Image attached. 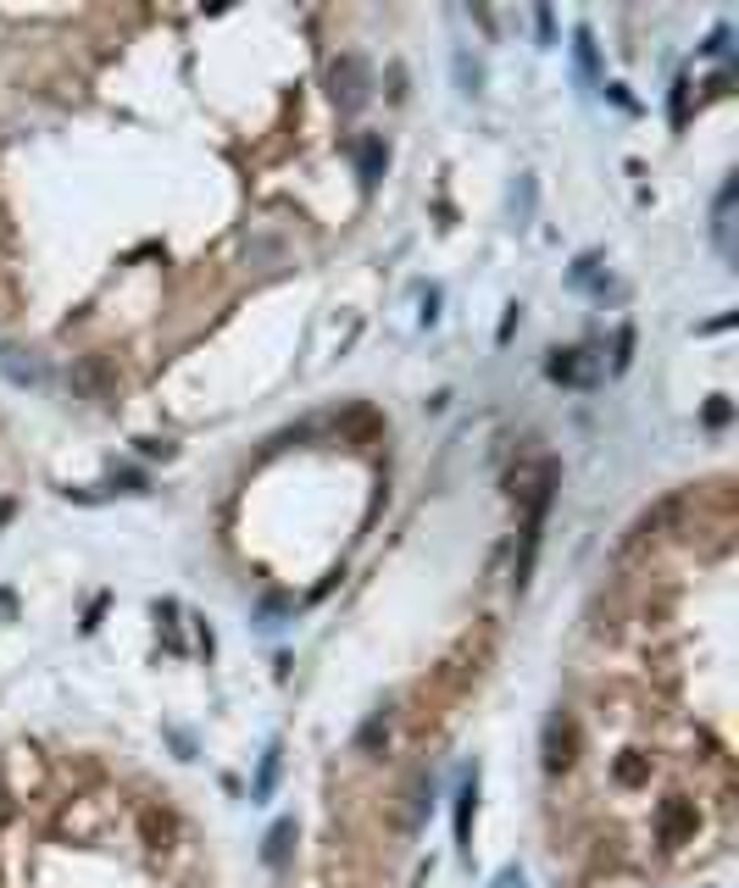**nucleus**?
<instances>
[{
  "label": "nucleus",
  "mask_w": 739,
  "mask_h": 888,
  "mask_svg": "<svg viewBox=\"0 0 739 888\" xmlns=\"http://www.w3.org/2000/svg\"><path fill=\"white\" fill-rule=\"evenodd\" d=\"M72 384L84 389L90 400H106V395L117 389V367L106 362V355H84V362L72 367Z\"/></svg>",
  "instance_id": "nucleus-5"
},
{
  "label": "nucleus",
  "mask_w": 739,
  "mask_h": 888,
  "mask_svg": "<svg viewBox=\"0 0 739 888\" xmlns=\"http://www.w3.org/2000/svg\"><path fill=\"white\" fill-rule=\"evenodd\" d=\"M0 373H7L12 384H39V362H34V355L29 350H0Z\"/></svg>",
  "instance_id": "nucleus-6"
},
{
  "label": "nucleus",
  "mask_w": 739,
  "mask_h": 888,
  "mask_svg": "<svg viewBox=\"0 0 739 888\" xmlns=\"http://www.w3.org/2000/svg\"><path fill=\"white\" fill-rule=\"evenodd\" d=\"M289 839H295V822H278V828L268 833V861H273V866L289 855Z\"/></svg>",
  "instance_id": "nucleus-9"
},
{
  "label": "nucleus",
  "mask_w": 739,
  "mask_h": 888,
  "mask_svg": "<svg viewBox=\"0 0 739 888\" xmlns=\"http://www.w3.org/2000/svg\"><path fill=\"white\" fill-rule=\"evenodd\" d=\"M695 839V806L690 799H662L656 806V844H668V850H679V844H690Z\"/></svg>",
  "instance_id": "nucleus-2"
},
{
  "label": "nucleus",
  "mask_w": 739,
  "mask_h": 888,
  "mask_svg": "<svg viewBox=\"0 0 739 888\" xmlns=\"http://www.w3.org/2000/svg\"><path fill=\"white\" fill-rule=\"evenodd\" d=\"M328 83H334V106L340 112H356L367 101V72H362L356 56H340L334 67H328Z\"/></svg>",
  "instance_id": "nucleus-3"
},
{
  "label": "nucleus",
  "mask_w": 739,
  "mask_h": 888,
  "mask_svg": "<svg viewBox=\"0 0 739 888\" xmlns=\"http://www.w3.org/2000/svg\"><path fill=\"white\" fill-rule=\"evenodd\" d=\"M389 744V710H373V717L362 722V733H356V755H378Z\"/></svg>",
  "instance_id": "nucleus-7"
},
{
  "label": "nucleus",
  "mask_w": 739,
  "mask_h": 888,
  "mask_svg": "<svg viewBox=\"0 0 739 888\" xmlns=\"http://www.w3.org/2000/svg\"><path fill=\"white\" fill-rule=\"evenodd\" d=\"M628 344H634V333H628V328H623V333H617V355H612V367H617V373H623V367H628Z\"/></svg>",
  "instance_id": "nucleus-10"
},
{
  "label": "nucleus",
  "mask_w": 739,
  "mask_h": 888,
  "mask_svg": "<svg viewBox=\"0 0 739 888\" xmlns=\"http://www.w3.org/2000/svg\"><path fill=\"white\" fill-rule=\"evenodd\" d=\"M378 167H384V139H362V178H367V184H373V178H378Z\"/></svg>",
  "instance_id": "nucleus-8"
},
{
  "label": "nucleus",
  "mask_w": 739,
  "mask_h": 888,
  "mask_svg": "<svg viewBox=\"0 0 739 888\" xmlns=\"http://www.w3.org/2000/svg\"><path fill=\"white\" fill-rule=\"evenodd\" d=\"M545 373H550L556 384H567V389H590V384L601 378V367H595L590 350H556Z\"/></svg>",
  "instance_id": "nucleus-4"
},
{
  "label": "nucleus",
  "mask_w": 739,
  "mask_h": 888,
  "mask_svg": "<svg viewBox=\"0 0 739 888\" xmlns=\"http://www.w3.org/2000/svg\"><path fill=\"white\" fill-rule=\"evenodd\" d=\"M7 817H12V794H7V788H0V822H7Z\"/></svg>",
  "instance_id": "nucleus-11"
},
{
  "label": "nucleus",
  "mask_w": 739,
  "mask_h": 888,
  "mask_svg": "<svg viewBox=\"0 0 739 888\" xmlns=\"http://www.w3.org/2000/svg\"><path fill=\"white\" fill-rule=\"evenodd\" d=\"M579 766V717L572 710H550V722H545V772H572Z\"/></svg>",
  "instance_id": "nucleus-1"
}]
</instances>
